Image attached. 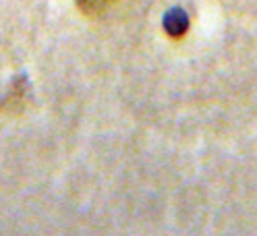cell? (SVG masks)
I'll return each instance as SVG.
<instances>
[{
    "label": "cell",
    "mask_w": 257,
    "mask_h": 236,
    "mask_svg": "<svg viewBox=\"0 0 257 236\" xmlns=\"http://www.w3.org/2000/svg\"><path fill=\"white\" fill-rule=\"evenodd\" d=\"M27 96H29V83H27V79L25 77H17L13 81L9 93L5 96V100L0 102V108L5 110V112H17V110H21L27 102Z\"/></svg>",
    "instance_id": "cell-1"
},
{
    "label": "cell",
    "mask_w": 257,
    "mask_h": 236,
    "mask_svg": "<svg viewBox=\"0 0 257 236\" xmlns=\"http://www.w3.org/2000/svg\"><path fill=\"white\" fill-rule=\"evenodd\" d=\"M164 29L172 38H181L189 29V15L183 9H172L164 17Z\"/></svg>",
    "instance_id": "cell-2"
},
{
    "label": "cell",
    "mask_w": 257,
    "mask_h": 236,
    "mask_svg": "<svg viewBox=\"0 0 257 236\" xmlns=\"http://www.w3.org/2000/svg\"><path fill=\"white\" fill-rule=\"evenodd\" d=\"M75 3L85 15H98L112 3V0H75Z\"/></svg>",
    "instance_id": "cell-3"
}]
</instances>
